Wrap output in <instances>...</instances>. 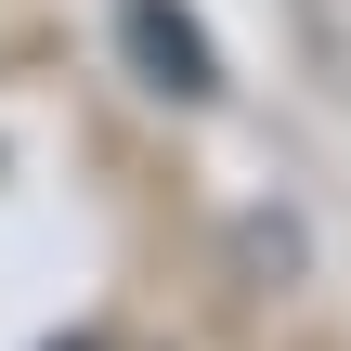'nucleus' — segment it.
<instances>
[{"mask_svg":"<svg viewBox=\"0 0 351 351\" xmlns=\"http://www.w3.org/2000/svg\"><path fill=\"white\" fill-rule=\"evenodd\" d=\"M117 26H130V52L156 65V91H208V39H195V26H182L169 0H130Z\"/></svg>","mask_w":351,"mask_h":351,"instance_id":"1","label":"nucleus"}]
</instances>
